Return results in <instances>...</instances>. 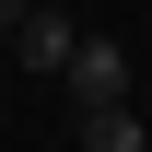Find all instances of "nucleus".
I'll list each match as a JSON object with an SVG mask.
<instances>
[{
    "label": "nucleus",
    "mask_w": 152,
    "mask_h": 152,
    "mask_svg": "<svg viewBox=\"0 0 152 152\" xmlns=\"http://www.w3.org/2000/svg\"><path fill=\"white\" fill-rule=\"evenodd\" d=\"M58 82H70V105H129V47H117V35H82Z\"/></svg>",
    "instance_id": "nucleus-1"
},
{
    "label": "nucleus",
    "mask_w": 152,
    "mask_h": 152,
    "mask_svg": "<svg viewBox=\"0 0 152 152\" xmlns=\"http://www.w3.org/2000/svg\"><path fill=\"white\" fill-rule=\"evenodd\" d=\"M70 47H82V23H70V12H23V23H12V58H23V70H47V82L70 70Z\"/></svg>",
    "instance_id": "nucleus-2"
},
{
    "label": "nucleus",
    "mask_w": 152,
    "mask_h": 152,
    "mask_svg": "<svg viewBox=\"0 0 152 152\" xmlns=\"http://www.w3.org/2000/svg\"><path fill=\"white\" fill-rule=\"evenodd\" d=\"M82 152H140V117L129 105H82Z\"/></svg>",
    "instance_id": "nucleus-3"
},
{
    "label": "nucleus",
    "mask_w": 152,
    "mask_h": 152,
    "mask_svg": "<svg viewBox=\"0 0 152 152\" xmlns=\"http://www.w3.org/2000/svg\"><path fill=\"white\" fill-rule=\"evenodd\" d=\"M23 12H35V0H0V35H12V23H23Z\"/></svg>",
    "instance_id": "nucleus-4"
},
{
    "label": "nucleus",
    "mask_w": 152,
    "mask_h": 152,
    "mask_svg": "<svg viewBox=\"0 0 152 152\" xmlns=\"http://www.w3.org/2000/svg\"><path fill=\"white\" fill-rule=\"evenodd\" d=\"M35 12H82V0H35Z\"/></svg>",
    "instance_id": "nucleus-5"
}]
</instances>
